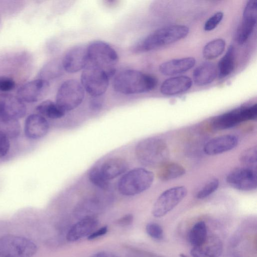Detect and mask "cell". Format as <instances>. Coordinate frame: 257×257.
I'll use <instances>...</instances> for the list:
<instances>
[{
  "label": "cell",
  "instance_id": "cell-1",
  "mask_svg": "<svg viewBox=\"0 0 257 257\" xmlns=\"http://www.w3.org/2000/svg\"><path fill=\"white\" fill-rule=\"evenodd\" d=\"M157 84V79L150 74L136 70L120 72L114 78V90L125 95L140 94L150 91Z\"/></svg>",
  "mask_w": 257,
  "mask_h": 257
},
{
  "label": "cell",
  "instance_id": "cell-2",
  "mask_svg": "<svg viewBox=\"0 0 257 257\" xmlns=\"http://www.w3.org/2000/svg\"><path fill=\"white\" fill-rule=\"evenodd\" d=\"M135 154L142 165L159 168L168 162L169 150L163 140L151 137L144 139L137 144Z\"/></svg>",
  "mask_w": 257,
  "mask_h": 257
},
{
  "label": "cell",
  "instance_id": "cell-3",
  "mask_svg": "<svg viewBox=\"0 0 257 257\" xmlns=\"http://www.w3.org/2000/svg\"><path fill=\"white\" fill-rule=\"evenodd\" d=\"M87 64L101 69L109 78L115 73L118 55L108 44L101 41L91 42L87 47Z\"/></svg>",
  "mask_w": 257,
  "mask_h": 257
},
{
  "label": "cell",
  "instance_id": "cell-4",
  "mask_svg": "<svg viewBox=\"0 0 257 257\" xmlns=\"http://www.w3.org/2000/svg\"><path fill=\"white\" fill-rule=\"evenodd\" d=\"M189 31V28L184 25H172L161 28L146 37L136 49L141 51L153 50L185 38Z\"/></svg>",
  "mask_w": 257,
  "mask_h": 257
},
{
  "label": "cell",
  "instance_id": "cell-5",
  "mask_svg": "<svg viewBox=\"0 0 257 257\" xmlns=\"http://www.w3.org/2000/svg\"><path fill=\"white\" fill-rule=\"evenodd\" d=\"M154 179L153 172L142 168L133 169L120 178L117 184L118 190L123 195L135 196L148 189Z\"/></svg>",
  "mask_w": 257,
  "mask_h": 257
},
{
  "label": "cell",
  "instance_id": "cell-6",
  "mask_svg": "<svg viewBox=\"0 0 257 257\" xmlns=\"http://www.w3.org/2000/svg\"><path fill=\"white\" fill-rule=\"evenodd\" d=\"M37 250L36 244L27 238L14 235L0 237V257H32Z\"/></svg>",
  "mask_w": 257,
  "mask_h": 257
},
{
  "label": "cell",
  "instance_id": "cell-7",
  "mask_svg": "<svg viewBox=\"0 0 257 257\" xmlns=\"http://www.w3.org/2000/svg\"><path fill=\"white\" fill-rule=\"evenodd\" d=\"M257 104L241 106L214 117L211 127L215 130H223L232 127L245 121L255 119Z\"/></svg>",
  "mask_w": 257,
  "mask_h": 257
},
{
  "label": "cell",
  "instance_id": "cell-8",
  "mask_svg": "<svg viewBox=\"0 0 257 257\" xmlns=\"http://www.w3.org/2000/svg\"><path fill=\"white\" fill-rule=\"evenodd\" d=\"M84 91L81 84L77 80H66L57 91L55 102L65 112L72 110L83 101Z\"/></svg>",
  "mask_w": 257,
  "mask_h": 257
},
{
  "label": "cell",
  "instance_id": "cell-9",
  "mask_svg": "<svg viewBox=\"0 0 257 257\" xmlns=\"http://www.w3.org/2000/svg\"><path fill=\"white\" fill-rule=\"evenodd\" d=\"M109 78L101 69L87 64L81 75V84L90 95L101 96L108 88Z\"/></svg>",
  "mask_w": 257,
  "mask_h": 257
},
{
  "label": "cell",
  "instance_id": "cell-10",
  "mask_svg": "<svg viewBox=\"0 0 257 257\" xmlns=\"http://www.w3.org/2000/svg\"><path fill=\"white\" fill-rule=\"evenodd\" d=\"M184 186H176L164 191L157 199L152 213L155 217H161L175 208L186 196Z\"/></svg>",
  "mask_w": 257,
  "mask_h": 257
},
{
  "label": "cell",
  "instance_id": "cell-11",
  "mask_svg": "<svg viewBox=\"0 0 257 257\" xmlns=\"http://www.w3.org/2000/svg\"><path fill=\"white\" fill-rule=\"evenodd\" d=\"M226 180L230 186L240 191H252L257 187L256 172L250 167L233 170L227 175Z\"/></svg>",
  "mask_w": 257,
  "mask_h": 257
},
{
  "label": "cell",
  "instance_id": "cell-12",
  "mask_svg": "<svg viewBox=\"0 0 257 257\" xmlns=\"http://www.w3.org/2000/svg\"><path fill=\"white\" fill-rule=\"evenodd\" d=\"M49 88V81L38 78L22 85L17 91V96L24 102H36L47 95Z\"/></svg>",
  "mask_w": 257,
  "mask_h": 257
},
{
  "label": "cell",
  "instance_id": "cell-13",
  "mask_svg": "<svg viewBox=\"0 0 257 257\" xmlns=\"http://www.w3.org/2000/svg\"><path fill=\"white\" fill-rule=\"evenodd\" d=\"M61 61L64 70L68 73H74L83 69L87 62V47L77 45L71 48Z\"/></svg>",
  "mask_w": 257,
  "mask_h": 257
},
{
  "label": "cell",
  "instance_id": "cell-14",
  "mask_svg": "<svg viewBox=\"0 0 257 257\" xmlns=\"http://www.w3.org/2000/svg\"><path fill=\"white\" fill-rule=\"evenodd\" d=\"M27 112L24 102L17 96L0 93V114L5 117L19 120Z\"/></svg>",
  "mask_w": 257,
  "mask_h": 257
},
{
  "label": "cell",
  "instance_id": "cell-15",
  "mask_svg": "<svg viewBox=\"0 0 257 257\" xmlns=\"http://www.w3.org/2000/svg\"><path fill=\"white\" fill-rule=\"evenodd\" d=\"M256 17L257 1H248L244 9L241 25L236 37L239 44L244 43L251 34L256 25Z\"/></svg>",
  "mask_w": 257,
  "mask_h": 257
},
{
  "label": "cell",
  "instance_id": "cell-16",
  "mask_svg": "<svg viewBox=\"0 0 257 257\" xmlns=\"http://www.w3.org/2000/svg\"><path fill=\"white\" fill-rule=\"evenodd\" d=\"M49 130V124L44 116L38 114H31L25 119L24 132L29 139L36 140L45 137Z\"/></svg>",
  "mask_w": 257,
  "mask_h": 257
},
{
  "label": "cell",
  "instance_id": "cell-17",
  "mask_svg": "<svg viewBox=\"0 0 257 257\" xmlns=\"http://www.w3.org/2000/svg\"><path fill=\"white\" fill-rule=\"evenodd\" d=\"M238 143V139L235 135H222L208 141L204 146L203 151L208 155H216L233 149Z\"/></svg>",
  "mask_w": 257,
  "mask_h": 257
},
{
  "label": "cell",
  "instance_id": "cell-18",
  "mask_svg": "<svg viewBox=\"0 0 257 257\" xmlns=\"http://www.w3.org/2000/svg\"><path fill=\"white\" fill-rule=\"evenodd\" d=\"M223 250L220 239L215 235L207 236L201 244L193 246L190 253L192 257H220Z\"/></svg>",
  "mask_w": 257,
  "mask_h": 257
},
{
  "label": "cell",
  "instance_id": "cell-19",
  "mask_svg": "<svg viewBox=\"0 0 257 257\" xmlns=\"http://www.w3.org/2000/svg\"><path fill=\"white\" fill-rule=\"evenodd\" d=\"M98 225L96 217H88L80 219L68 231L66 237L69 241H75L93 232Z\"/></svg>",
  "mask_w": 257,
  "mask_h": 257
},
{
  "label": "cell",
  "instance_id": "cell-20",
  "mask_svg": "<svg viewBox=\"0 0 257 257\" xmlns=\"http://www.w3.org/2000/svg\"><path fill=\"white\" fill-rule=\"evenodd\" d=\"M192 84V79L187 76L173 77L163 82L160 91L165 95H176L188 90Z\"/></svg>",
  "mask_w": 257,
  "mask_h": 257
},
{
  "label": "cell",
  "instance_id": "cell-21",
  "mask_svg": "<svg viewBox=\"0 0 257 257\" xmlns=\"http://www.w3.org/2000/svg\"><path fill=\"white\" fill-rule=\"evenodd\" d=\"M195 61L193 57L171 60L161 64L159 71L162 74L167 76L180 74L192 68Z\"/></svg>",
  "mask_w": 257,
  "mask_h": 257
},
{
  "label": "cell",
  "instance_id": "cell-22",
  "mask_svg": "<svg viewBox=\"0 0 257 257\" xmlns=\"http://www.w3.org/2000/svg\"><path fill=\"white\" fill-rule=\"evenodd\" d=\"M99 168L102 175L109 181L123 174L128 164L122 158L115 157L106 160Z\"/></svg>",
  "mask_w": 257,
  "mask_h": 257
},
{
  "label": "cell",
  "instance_id": "cell-23",
  "mask_svg": "<svg viewBox=\"0 0 257 257\" xmlns=\"http://www.w3.org/2000/svg\"><path fill=\"white\" fill-rule=\"evenodd\" d=\"M217 69L211 62H204L195 69L193 73V80L198 86H204L211 83L216 78Z\"/></svg>",
  "mask_w": 257,
  "mask_h": 257
},
{
  "label": "cell",
  "instance_id": "cell-24",
  "mask_svg": "<svg viewBox=\"0 0 257 257\" xmlns=\"http://www.w3.org/2000/svg\"><path fill=\"white\" fill-rule=\"evenodd\" d=\"M185 174L184 167L176 163L167 162L159 168L158 177L163 181L179 178Z\"/></svg>",
  "mask_w": 257,
  "mask_h": 257
},
{
  "label": "cell",
  "instance_id": "cell-25",
  "mask_svg": "<svg viewBox=\"0 0 257 257\" xmlns=\"http://www.w3.org/2000/svg\"><path fill=\"white\" fill-rule=\"evenodd\" d=\"M102 208L101 204L97 200L84 202L76 208L74 215L79 220L88 217H96V215L101 211Z\"/></svg>",
  "mask_w": 257,
  "mask_h": 257
},
{
  "label": "cell",
  "instance_id": "cell-26",
  "mask_svg": "<svg viewBox=\"0 0 257 257\" xmlns=\"http://www.w3.org/2000/svg\"><path fill=\"white\" fill-rule=\"evenodd\" d=\"M21 131V127L19 120L0 114V134L9 139H15L19 136Z\"/></svg>",
  "mask_w": 257,
  "mask_h": 257
},
{
  "label": "cell",
  "instance_id": "cell-27",
  "mask_svg": "<svg viewBox=\"0 0 257 257\" xmlns=\"http://www.w3.org/2000/svg\"><path fill=\"white\" fill-rule=\"evenodd\" d=\"M235 66V49L230 45L225 54L220 59L218 64V75L222 78L229 75Z\"/></svg>",
  "mask_w": 257,
  "mask_h": 257
},
{
  "label": "cell",
  "instance_id": "cell-28",
  "mask_svg": "<svg viewBox=\"0 0 257 257\" xmlns=\"http://www.w3.org/2000/svg\"><path fill=\"white\" fill-rule=\"evenodd\" d=\"M38 114L51 119H58L65 114L56 103L50 100H46L41 102L36 108Z\"/></svg>",
  "mask_w": 257,
  "mask_h": 257
},
{
  "label": "cell",
  "instance_id": "cell-29",
  "mask_svg": "<svg viewBox=\"0 0 257 257\" xmlns=\"http://www.w3.org/2000/svg\"><path fill=\"white\" fill-rule=\"evenodd\" d=\"M64 70L62 61L54 59L43 66L39 72V78L49 81L61 76Z\"/></svg>",
  "mask_w": 257,
  "mask_h": 257
},
{
  "label": "cell",
  "instance_id": "cell-30",
  "mask_svg": "<svg viewBox=\"0 0 257 257\" xmlns=\"http://www.w3.org/2000/svg\"><path fill=\"white\" fill-rule=\"evenodd\" d=\"M207 230L205 223L203 221L196 223L188 233V240L193 246L203 243L207 237Z\"/></svg>",
  "mask_w": 257,
  "mask_h": 257
},
{
  "label": "cell",
  "instance_id": "cell-31",
  "mask_svg": "<svg viewBox=\"0 0 257 257\" xmlns=\"http://www.w3.org/2000/svg\"><path fill=\"white\" fill-rule=\"evenodd\" d=\"M225 42L222 39H216L207 43L204 47L202 53L203 57L208 60L215 59L224 51Z\"/></svg>",
  "mask_w": 257,
  "mask_h": 257
},
{
  "label": "cell",
  "instance_id": "cell-32",
  "mask_svg": "<svg viewBox=\"0 0 257 257\" xmlns=\"http://www.w3.org/2000/svg\"><path fill=\"white\" fill-rule=\"evenodd\" d=\"M89 181L96 187L103 190L109 187V181L102 175L99 167L92 168L88 173Z\"/></svg>",
  "mask_w": 257,
  "mask_h": 257
},
{
  "label": "cell",
  "instance_id": "cell-33",
  "mask_svg": "<svg viewBox=\"0 0 257 257\" xmlns=\"http://www.w3.org/2000/svg\"><path fill=\"white\" fill-rule=\"evenodd\" d=\"M257 148L253 146L242 152L239 157L240 162L248 166H252L256 164Z\"/></svg>",
  "mask_w": 257,
  "mask_h": 257
},
{
  "label": "cell",
  "instance_id": "cell-34",
  "mask_svg": "<svg viewBox=\"0 0 257 257\" xmlns=\"http://www.w3.org/2000/svg\"><path fill=\"white\" fill-rule=\"evenodd\" d=\"M219 184V182L217 179H211L199 190L196 195V197L199 199L207 197L217 189Z\"/></svg>",
  "mask_w": 257,
  "mask_h": 257
},
{
  "label": "cell",
  "instance_id": "cell-35",
  "mask_svg": "<svg viewBox=\"0 0 257 257\" xmlns=\"http://www.w3.org/2000/svg\"><path fill=\"white\" fill-rule=\"evenodd\" d=\"M147 234L156 240H161L163 238V230L161 226L154 222L148 223L146 227Z\"/></svg>",
  "mask_w": 257,
  "mask_h": 257
},
{
  "label": "cell",
  "instance_id": "cell-36",
  "mask_svg": "<svg viewBox=\"0 0 257 257\" xmlns=\"http://www.w3.org/2000/svg\"><path fill=\"white\" fill-rule=\"evenodd\" d=\"M223 17V14L221 12H217L214 14L205 22L204 26V30L210 31L215 29L221 21Z\"/></svg>",
  "mask_w": 257,
  "mask_h": 257
},
{
  "label": "cell",
  "instance_id": "cell-37",
  "mask_svg": "<svg viewBox=\"0 0 257 257\" xmlns=\"http://www.w3.org/2000/svg\"><path fill=\"white\" fill-rule=\"evenodd\" d=\"M16 87L15 80L11 77L0 76V91L3 93L13 90Z\"/></svg>",
  "mask_w": 257,
  "mask_h": 257
},
{
  "label": "cell",
  "instance_id": "cell-38",
  "mask_svg": "<svg viewBox=\"0 0 257 257\" xmlns=\"http://www.w3.org/2000/svg\"><path fill=\"white\" fill-rule=\"evenodd\" d=\"M10 149V143L9 139L0 134V158L6 156L9 153Z\"/></svg>",
  "mask_w": 257,
  "mask_h": 257
},
{
  "label": "cell",
  "instance_id": "cell-39",
  "mask_svg": "<svg viewBox=\"0 0 257 257\" xmlns=\"http://www.w3.org/2000/svg\"><path fill=\"white\" fill-rule=\"evenodd\" d=\"M134 219L132 214H127L122 216L116 221V223L120 226H127L131 225Z\"/></svg>",
  "mask_w": 257,
  "mask_h": 257
},
{
  "label": "cell",
  "instance_id": "cell-40",
  "mask_svg": "<svg viewBox=\"0 0 257 257\" xmlns=\"http://www.w3.org/2000/svg\"><path fill=\"white\" fill-rule=\"evenodd\" d=\"M107 230L108 228L107 226H104L103 227H101L100 228L98 229L97 230L94 231L93 232H92L88 236V239L92 240L98 237L102 236L107 233Z\"/></svg>",
  "mask_w": 257,
  "mask_h": 257
},
{
  "label": "cell",
  "instance_id": "cell-41",
  "mask_svg": "<svg viewBox=\"0 0 257 257\" xmlns=\"http://www.w3.org/2000/svg\"><path fill=\"white\" fill-rule=\"evenodd\" d=\"M103 101L100 96L93 97L90 103V108L94 110L99 109L102 105Z\"/></svg>",
  "mask_w": 257,
  "mask_h": 257
},
{
  "label": "cell",
  "instance_id": "cell-42",
  "mask_svg": "<svg viewBox=\"0 0 257 257\" xmlns=\"http://www.w3.org/2000/svg\"><path fill=\"white\" fill-rule=\"evenodd\" d=\"M92 257H117L112 253L106 251H101L93 254Z\"/></svg>",
  "mask_w": 257,
  "mask_h": 257
},
{
  "label": "cell",
  "instance_id": "cell-43",
  "mask_svg": "<svg viewBox=\"0 0 257 257\" xmlns=\"http://www.w3.org/2000/svg\"><path fill=\"white\" fill-rule=\"evenodd\" d=\"M179 256H180V257H188L187 255H186L185 254H184L183 253H180Z\"/></svg>",
  "mask_w": 257,
  "mask_h": 257
}]
</instances>
